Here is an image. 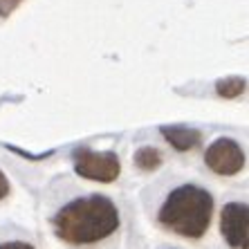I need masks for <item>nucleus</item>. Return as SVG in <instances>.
I'll return each instance as SVG.
<instances>
[{
	"label": "nucleus",
	"instance_id": "39448f33",
	"mask_svg": "<svg viewBox=\"0 0 249 249\" xmlns=\"http://www.w3.org/2000/svg\"><path fill=\"white\" fill-rule=\"evenodd\" d=\"M220 231L236 249L249 247V211L245 202H229L220 213Z\"/></svg>",
	"mask_w": 249,
	"mask_h": 249
},
{
	"label": "nucleus",
	"instance_id": "7ed1b4c3",
	"mask_svg": "<svg viewBox=\"0 0 249 249\" xmlns=\"http://www.w3.org/2000/svg\"><path fill=\"white\" fill-rule=\"evenodd\" d=\"M74 171L86 180L115 182L122 173V162L115 153H94L90 148H79L74 153Z\"/></svg>",
	"mask_w": 249,
	"mask_h": 249
},
{
	"label": "nucleus",
	"instance_id": "0eeeda50",
	"mask_svg": "<svg viewBox=\"0 0 249 249\" xmlns=\"http://www.w3.org/2000/svg\"><path fill=\"white\" fill-rule=\"evenodd\" d=\"M135 164H137L142 171H155V168L162 166V155L157 148L153 146H142L137 153H135Z\"/></svg>",
	"mask_w": 249,
	"mask_h": 249
},
{
	"label": "nucleus",
	"instance_id": "423d86ee",
	"mask_svg": "<svg viewBox=\"0 0 249 249\" xmlns=\"http://www.w3.org/2000/svg\"><path fill=\"white\" fill-rule=\"evenodd\" d=\"M162 135L175 151H191L202 142V135L196 128L186 126H162Z\"/></svg>",
	"mask_w": 249,
	"mask_h": 249
},
{
	"label": "nucleus",
	"instance_id": "f257e3e1",
	"mask_svg": "<svg viewBox=\"0 0 249 249\" xmlns=\"http://www.w3.org/2000/svg\"><path fill=\"white\" fill-rule=\"evenodd\" d=\"M52 225L63 243L90 245L117 231L119 211L106 196L76 197L54 215Z\"/></svg>",
	"mask_w": 249,
	"mask_h": 249
},
{
	"label": "nucleus",
	"instance_id": "20e7f679",
	"mask_svg": "<svg viewBox=\"0 0 249 249\" xmlns=\"http://www.w3.org/2000/svg\"><path fill=\"white\" fill-rule=\"evenodd\" d=\"M207 166L218 175H236L245 166V153L233 139H215L207 148Z\"/></svg>",
	"mask_w": 249,
	"mask_h": 249
},
{
	"label": "nucleus",
	"instance_id": "6e6552de",
	"mask_svg": "<svg viewBox=\"0 0 249 249\" xmlns=\"http://www.w3.org/2000/svg\"><path fill=\"white\" fill-rule=\"evenodd\" d=\"M215 92L225 99H236L245 92V79L243 76H227L215 83Z\"/></svg>",
	"mask_w": 249,
	"mask_h": 249
},
{
	"label": "nucleus",
	"instance_id": "9b49d317",
	"mask_svg": "<svg viewBox=\"0 0 249 249\" xmlns=\"http://www.w3.org/2000/svg\"><path fill=\"white\" fill-rule=\"evenodd\" d=\"M0 249H34L32 245H27V243H2L0 245Z\"/></svg>",
	"mask_w": 249,
	"mask_h": 249
},
{
	"label": "nucleus",
	"instance_id": "9d476101",
	"mask_svg": "<svg viewBox=\"0 0 249 249\" xmlns=\"http://www.w3.org/2000/svg\"><path fill=\"white\" fill-rule=\"evenodd\" d=\"M7 196H9V180H7L5 173L0 171V200H2V197H7Z\"/></svg>",
	"mask_w": 249,
	"mask_h": 249
},
{
	"label": "nucleus",
	"instance_id": "1a4fd4ad",
	"mask_svg": "<svg viewBox=\"0 0 249 249\" xmlns=\"http://www.w3.org/2000/svg\"><path fill=\"white\" fill-rule=\"evenodd\" d=\"M20 2H23V0H0V16L7 18L9 14H14Z\"/></svg>",
	"mask_w": 249,
	"mask_h": 249
},
{
	"label": "nucleus",
	"instance_id": "f03ea898",
	"mask_svg": "<svg viewBox=\"0 0 249 249\" xmlns=\"http://www.w3.org/2000/svg\"><path fill=\"white\" fill-rule=\"evenodd\" d=\"M213 213L211 193L193 184L178 186L160 209V225L184 238H202Z\"/></svg>",
	"mask_w": 249,
	"mask_h": 249
}]
</instances>
